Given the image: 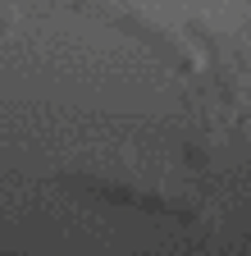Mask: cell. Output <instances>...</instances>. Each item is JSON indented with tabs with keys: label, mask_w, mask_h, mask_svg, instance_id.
Here are the masks:
<instances>
[{
	"label": "cell",
	"mask_w": 251,
	"mask_h": 256,
	"mask_svg": "<svg viewBox=\"0 0 251 256\" xmlns=\"http://www.w3.org/2000/svg\"><path fill=\"white\" fill-rule=\"evenodd\" d=\"M78 5L91 10L96 18H105L110 28H119V32H128V37L146 42L151 50H160L169 64H178V69H187V74L201 69V55L192 50V42H187L169 18L155 14L151 0H78Z\"/></svg>",
	"instance_id": "2"
},
{
	"label": "cell",
	"mask_w": 251,
	"mask_h": 256,
	"mask_svg": "<svg viewBox=\"0 0 251 256\" xmlns=\"http://www.w3.org/2000/svg\"><path fill=\"white\" fill-rule=\"evenodd\" d=\"M55 178L73 192H87V197H105V202L137 206V210L169 215V220H201L206 215V202L197 188L169 183L165 174H155L146 160H137L128 151H96V156L69 160V165L55 170Z\"/></svg>",
	"instance_id": "1"
}]
</instances>
